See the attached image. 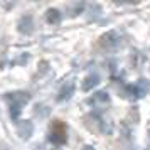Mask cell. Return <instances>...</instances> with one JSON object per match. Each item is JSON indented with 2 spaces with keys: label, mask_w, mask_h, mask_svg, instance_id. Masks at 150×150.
I'll list each match as a JSON object with an SVG mask.
<instances>
[{
  "label": "cell",
  "mask_w": 150,
  "mask_h": 150,
  "mask_svg": "<svg viewBox=\"0 0 150 150\" xmlns=\"http://www.w3.org/2000/svg\"><path fill=\"white\" fill-rule=\"evenodd\" d=\"M110 101V95L106 91H98L88 100L89 105H106Z\"/></svg>",
  "instance_id": "ba28073f"
},
{
  "label": "cell",
  "mask_w": 150,
  "mask_h": 150,
  "mask_svg": "<svg viewBox=\"0 0 150 150\" xmlns=\"http://www.w3.org/2000/svg\"><path fill=\"white\" fill-rule=\"evenodd\" d=\"M17 29H19L21 34L30 35L32 32H34V21H32V17H30V15L21 17V21H19V24H17Z\"/></svg>",
  "instance_id": "5b68a950"
},
{
  "label": "cell",
  "mask_w": 150,
  "mask_h": 150,
  "mask_svg": "<svg viewBox=\"0 0 150 150\" xmlns=\"http://www.w3.org/2000/svg\"><path fill=\"white\" fill-rule=\"evenodd\" d=\"M101 46L106 49H115L120 46V35L116 34L115 30H110L106 34L101 35Z\"/></svg>",
  "instance_id": "277c9868"
},
{
  "label": "cell",
  "mask_w": 150,
  "mask_h": 150,
  "mask_svg": "<svg viewBox=\"0 0 150 150\" xmlns=\"http://www.w3.org/2000/svg\"><path fill=\"white\" fill-rule=\"evenodd\" d=\"M4 98H5V101L10 103V116H12V120H17L19 115H21L22 106L30 100V95L27 91H14V93H7Z\"/></svg>",
  "instance_id": "6da1fadb"
},
{
  "label": "cell",
  "mask_w": 150,
  "mask_h": 150,
  "mask_svg": "<svg viewBox=\"0 0 150 150\" xmlns=\"http://www.w3.org/2000/svg\"><path fill=\"white\" fill-rule=\"evenodd\" d=\"M98 84H100V76L98 74H89V76H86V78L83 79L81 88H83V91H91V89L96 88Z\"/></svg>",
  "instance_id": "52a82bcc"
},
{
  "label": "cell",
  "mask_w": 150,
  "mask_h": 150,
  "mask_svg": "<svg viewBox=\"0 0 150 150\" xmlns=\"http://www.w3.org/2000/svg\"><path fill=\"white\" fill-rule=\"evenodd\" d=\"M83 150H95V149H93V147H89V145H88V147H84Z\"/></svg>",
  "instance_id": "8fae6325"
},
{
  "label": "cell",
  "mask_w": 150,
  "mask_h": 150,
  "mask_svg": "<svg viewBox=\"0 0 150 150\" xmlns=\"http://www.w3.org/2000/svg\"><path fill=\"white\" fill-rule=\"evenodd\" d=\"M73 93H74V84H73V83H68L66 86L61 88L59 95H57V100H59V101H66V100H69V98L73 96Z\"/></svg>",
  "instance_id": "9c48e42d"
},
{
  "label": "cell",
  "mask_w": 150,
  "mask_h": 150,
  "mask_svg": "<svg viewBox=\"0 0 150 150\" xmlns=\"http://www.w3.org/2000/svg\"><path fill=\"white\" fill-rule=\"evenodd\" d=\"M147 89H149V86H145V81H140L138 84H127L125 89H123V93H125V96L128 98L130 101H135V100L142 98L147 93Z\"/></svg>",
  "instance_id": "3957f363"
},
{
  "label": "cell",
  "mask_w": 150,
  "mask_h": 150,
  "mask_svg": "<svg viewBox=\"0 0 150 150\" xmlns=\"http://www.w3.org/2000/svg\"><path fill=\"white\" fill-rule=\"evenodd\" d=\"M46 21H47L49 24H52V25L59 24V22H61V12H59L57 8H49L47 12H46Z\"/></svg>",
  "instance_id": "30bf717a"
},
{
  "label": "cell",
  "mask_w": 150,
  "mask_h": 150,
  "mask_svg": "<svg viewBox=\"0 0 150 150\" xmlns=\"http://www.w3.org/2000/svg\"><path fill=\"white\" fill-rule=\"evenodd\" d=\"M49 140L54 143V145H64L68 142V135H66V128L61 122H56L52 127H51V135H49Z\"/></svg>",
  "instance_id": "7a4b0ae2"
},
{
  "label": "cell",
  "mask_w": 150,
  "mask_h": 150,
  "mask_svg": "<svg viewBox=\"0 0 150 150\" xmlns=\"http://www.w3.org/2000/svg\"><path fill=\"white\" fill-rule=\"evenodd\" d=\"M34 132V123L30 120H22V122L17 123V133L21 138H29Z\"/></svg>",
  "instance_id": "8992f818"
}]
</instances>
